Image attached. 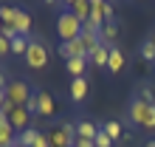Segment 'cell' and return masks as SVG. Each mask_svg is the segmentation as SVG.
<instances>
[{
  "label": "cell",
  "instance_id": "1",
  "mask_svg": "<svg viewBox=\"0 0 155 147\" xmlns=\"http://www.w3.org/2000/svg\"><path fill=\"white\" fill-rule=\"evenodd\" d=\"M127 116H130V122H133V125L147 127V130H155V105L141 102L138 96L130 102V110H127Z\"/></svg>",
  "mask_w": 155,
  "mask_h": 147
},
{
  "label": "cell",
  "instance_id": "2",
  "mask_svg": "<svg viewBox=\"0 0 155 147\" xmlns=\"http://www.w3.org/2000/svg\"><path fill=\"white\" fill-rule=\"evenodd\" d=\"M57 37L62 43H71V40H79L82 37V20L74 12H62L57 17Z\"/></svg>",
  "mask_w": 155,
  "mask_h": 147
},
{
  "label": "cell",
  "instance_id": "3",
  "mask_svg": "<svg viewBox=\"0 0 155 147\" xmlns=\"http://www.w3.org/2000/svg\"><path fill=\"white\" fill-rule=\"evenodd\" d=\"M48 139H51V147H74V142H76V125L74 122H62L57 130L48 133Z\"/></svg>",
  "mask_w": 155,
  "mask_h": 147
},
{
  "label": "cell",
  "instance_id": "4",
  "mask_svg": "<svg viewBox=\"0 0 155 147\" xmlns=\"http://www.w3.org/2000/svg\"><path fill=\"white\" fill-rule=\"evenodd\" d=\"M25 65H28L31 71H42L45 65H48V48H45L42 43L31 40L28 51H25Z\"/></svg>",
  "mask_w": 155,
  "mask_h": 147
},
{
  "label": "cell",
  "instance_id": "5",
  "mask_svg": "<svg viewBox=\"0 0 155 147\" xmlns=\"http://www.w3.org/2000/svg\"><path fill=\"white\" fill-rule=\"evenodd\" d=\"M31 94H34V91L28 88V82H23V79H14L12 85L6 88V96L12 99L17 108H25V102L31 99Z\"/></svg>",
  "mask_w": 155,
  "mask_h": 147
},
{
  "label": "cell",
  "instance_id": "6",
  "mask_svg": "<svg viewBox=\"0 0 155 147\" xmlns=\"http://www.w3.org/2000/svg\"><path fill=\"white\" fill-rule=\"evenodd\" d=\"M59 54L68 60H90V51L85 48V43H82V37L79 40H71V43H59Z\"/></svg>",
  "mask_w": 155,
  "mask_h": 147
},
{
  "label": "cell",
  "instance_id": "7",
  "mask_svg": "<svg viewBox=\"0 0 155 147\" xmlns=\"http://www.w3.org/2000/svg\"><path fill=\"white\" fill-rule=\"evenodd\" d=\"M31 119H34V116H31L25 108H14L12 116H8V122H12V127H14L17 133H23V130H28V127H31Z\"/></svg>",
  "mask_w": 155,
  "mask_h": 147
},
{
  "label": "cell",
  "instance_id": "8",
  "mask_svg": "<svg viewBox=\"0 0 155 147\" xmlns=\"http://www.w3.org/2000/svg\"><path fill=\"white\" fill-rule=\"evenodd\" d=\"M37 116H42V119L54 116V96L48 91H37Z\"/></svg>",
  "mask_w": 155,
  "mask_h": 147
},
{
  "label": "cell",
  "instance_id": "9",
  "mask_svg": "<svg viewBox=\"0 0 155 147\" xmlns=\"http://www.w3.org/2000/svg\"><path fill=\"white\" fill-rule=\"evenodd\" d=\"M87 79L85 77H79V79H71V99L74 102H85L87 99Z\"/></svg>",
  "mask_w": 155,
  "mask_h": 147
},
{
  "label": "cell",
  "instance_id": "10",
  "mask_svg": "<svg viewBox=\"0 0 155 147\" xmlns=\"http://www.w3.org/2000/svg\"><path fill=\"white\" fill-rule=\"evenodd\" d=\"M68 12H74L82 23L90 20V0H71L68 3Z\"/></svg>",
  "mask_w": 155,
  "mask_h": 147
},
{
  "label": "cell",
  "instance_id": "11",
  "mask_svg": "<svg viewBox=\"0 0 155 147\" xmlns=\"http://www.w3.org/2000/svg\"><path fill=\"white\" fill-rule=\"evenodd\" d=\"M107 60H110V45H96L93 51H90V62L93 65H99V68H107Z\"/></svg>",
  "mask_w": 155,
  "mask_h": 147
},
{
  "label": "cell",
  "instance_id": "12",
  "mask_svg": "<svg viewBox=\"0 0 155 147\" xmlns=\"http://www.w3.org/2000/svg\"><path fill=\"white\" fill-rule=\"evenodd\" d=\"M96 133H99V125L87 122V119H82V122L76 125V139H87V142H93V139H96Z\"/></svg>",
  "mask_w": 155,
  "mask_h": 147
},
{
  "label": "cell",
  "instance_id": "13",
  "mask_svg": "<svg viewBox=\"0 0 155 147\" xmlns=\"http://www.w3.org/2000/svg\"><path fill=\"white\" fill-rule=\"evenodd\" d=\"M90 23L99 29L104 26V0H90Z\"/></svg>",
  "mask_w": 155,
  "mask_h": 147
},
{
  "label": "cell",
  "instance_id": "14",
  "mask_svg": "<svg viewBox=\"0 0 155 147\" xmlns=\"http://www.w3.org/2000/svg\"><path fill=\"white\" fill-rule=\"evenodd\" d=\"M121 68H124V51L113 45V48H110V60H107V71H110V74H118Z\"/></svg>",
  "mask_w": 155,
  "mask_h": 147
},
{
  "label": "cell",
  "instance_id": "15",
  "mask_svg": "<svg viewBox=\"0 0 155 147\" xmlns=\"http://www.w3.org/2000/svg\"><path fill=\"white\" fill-rule=\"evenodd\" d=\"M116 37H118V23H116V20H107V23L102 26V43H104V45H110V48H113Z\"/></svg>",
  "mask_w": 155,
  "mask_h": 147
},
{
  "label": "cell",
  "instance_id": "16",
  "mask_svg": "<svg viewBox=\"0 0 155 147\" xmlns=\"http://www.w3.org/2000/svg\"><path fill=\"white\" fill-rule=\"evenodd\" d=\"M14 29H17V34H20V37H28V31H31V14L20 9V14H17V23H14Z\"/></svg>",
  "mask_w": 155,
  "mask_h": 147
},
{
  "label": "cell",
  "instance_id": "17",
  "mask_svg": "<svg viewBox=\"0 0 155 147\" xmlns=\"http://www.w3.org/2000/svg\"><path fill=\"white\" fill-rule=\"evenodd\" d=\"M28 45H31V37H14L12 40V57H25Z\"/></svg>",
  "mask_w": 155,
  "mask_h": 147
},
{
  "label": "cell",
  "instance_id": "18",
  "mask_svg": "<svg viewBox=\"0 0 155 147\" xmlns=\"http://www.w3.org/2000/svg\"><path fill=\"white\" fill-rule=\"evenodd\" d=\"M17 14H20L17 6H0V23H3V26H14L17 23Z\"/></svg>",
  "mask_w": 155,
  "mask_h": 147
},
{
  "label": "cell",
  "instance_id": "19",
  "mask_svg": "<svg viewBox=\"0 0 155 147\" xmlns=\"http://www.w3.org/2000/svg\"><path fill=\"white\" fill-rule=\"evenodd\" d=\"M37 133H40V130H34V127H28V130H23V133H17L14 147H34V139H37Z\"/></svg>",
  "mask_w": 155,
  "mask_h": 147
},
{
  "label": "cell",
  "instance_id": "20",
  "mask_svg": "<svg viewBox=\"0 0 155 147\" xmlns=\"http://www.w3.org/2000/svg\"><path fill=\"white\" fill-rule=\"evenodd\" d=\"M87 62H90V60H68V62H65V68H68V74H74V79H79L82 74H85Z\"/></svg>",
  "mask_w": 155,
  "mask_h": 147
},
{
  "label": "cell",
  "instance_id": "21",
  "mask_svg": "<svg viewBox=\"0 0 155 147\" xmlns=\"http://www.w3.org/2000/svg\"><path fill=\"white\" fill-rule=\"evenodd\" d=\"M102 130H104L107 136H110L113 142H118V139H121V125H118L116 119H107V122L102 125Z\"/></svg>",
  "mask_w": 155,
  "mask_h": 147
},
{
  "label": "cell",
  "instance_id": "22",
  "mask_svg": "<svg viewBox=\"0 0 155 147\" xmlns=\"http://www.w3.org/2000/svg\"><path fill=\"white\" fill-rule=\"evenodd\" d=\"M138 99H141V102H147V105H155V88L152 85H141L138 88Z\"/></svg>",
  "mask_w": 155,
  "mask_h": 147
},
{
  "label": "cell",
  "instance_id": "23",
  "mask_svg": "<svg viewBox=\"0 0 155 147\" xmlns=\"http://www.w3.org/2000/svg\"><path fill=\"white\" fill-rule=\"evenodd\" d=\"M141 60L155 62V45H152V40H144L141 43Z\"/></svg>",
  "mask_w": 155,
  "mask_h": 147
},
{
  "label": "cell",
  "instance_id": "24",
  "mask_svg": "<svg viewBox=\"0 0 155 147\" xmlns=\"http://www.w3.org/2000/svg\"><path fill=\"white\" fill-rule=\"evenodd\" d=\"M93 144H96V147H113V139H110V136H107V133L102 130V127H99V133H96Z\"/></svg>",
  "mask_w": 155,
  "mask_h": 147
},
{
  "label": "cell",
  "instance_id": "25",
  "mask_svg": "<svg viewBox=\"0 0 155 147\" xmlns=\"http://www.w3.org/2000/svg\"><path fill=\"white\" fill-rule=\"evenodd\" d=\"M8 54H12V40H6L0 34V57H8Z\"/></svg>",
  "mask_w": 155,
  "mask_h": 147
},
{
  "label": "cell",
  "instance_id": "26",
  "mask_svg": "<svg viewBox=\"0 0 155 147\" xmlns=\"http://www.w3.org/2000/svg\"><path fill=\"white\" fill-rule=\"evenodd\" d=\"M14 108H17V105L6 96V99H3V105H0V113H3V116H12V110H14Z\"/></svg>",
  "mask_w": 155,
  "mask_h": 147
},
{
  "label": "cell",
  "instance_id": "27",
  "mask_svg": "<svg viewBox=\"0 0 155 147\" xmlns=\"http://www.w3.org/2000/svg\"><path fill=\"white\" fill-rule=\"evenodd\" d=\"M0 34H3L6 40H14V37H20V34H17V29H14V26H3V31H0Z\"/></svg>",
  "mask_w": 155,
  "mask_h": 147
},
{
  "label": "cell",
  "instance_id": "28",
  "mask_svg": "<svg viewBox=\"0 0 155 147\" xmlns=\"http://www.w3.org/2000/svg\"><path fill=\"white\" fill-rule=\"evenodd\" d=\"M8 85H12V82H8V79H6V71H0V91H6Z\"/></svg>",
  "mask_w": 155,
  "mask_h": 147
},
{
  "label": "cell",
  "instance_id": "29",
  "mask_svg": "<svg viewBox=\"0 0 155 147\" xmlns=\"http://www.w3.org/2000/svg\"><path fill=\"white\" fill-rule=\"evenodd\" d=\"M74 147H96V144H93V142H87V139H76Z\"/></svg>",
  "mask_w": 155,
  "mask_h": 147
},
{
  "label": "cell",
  "instance_id": "30",
  "mask_svg": "<svg viewBox=\"0 0 155 147\" xmlns=\"http://www.w3.org/2000/svg\"><path fill=\"white\" fill-rule=\"evenodd\" d=\"M8 125H12V122H8V116L0 113V130H3V127H8Z\"/></svg>",
  "mask_w": 155,
  "mask_h": 147
},
{
  "label": "cell",
  "instance_id": "31",
  "mask_svg": "<svg viewBox=\"0 0 155 147\" xmlns=\"http://www.w3.org/2000/svg\"><path fill=\"white\" fill-rule=\"evenodd\" d=\"M3 99H6V91H0V105H3Z\"/></svg>",
  "mask_w": 155,
  "mask_h": 147
},
{
  "label": "cell",
  "instance_id": "32",
  "mask_svg": "<svg viewBox=\"0 0 155 147\" xmlns=\"http://www.w3.org/2000/svg\"><path fill=\"white\" fill-rule=\"evenodd\" d=\"M144 147H155V142H147V144H144Z\"/></svg>",
  "mask_w": 155,
  "mask_h": 147
},
{
  "label": "cell",
  "instance_id": "33",
  "mask_svg": "<svg viewBox=\"0 0 155 147\" xmlns=\"http://www.w3.org/2000/svg\"><path fill=\"white\" fill-rule=\"evenodd\" d=\"M150 40H152V45H155V31H152V37H150Z\"/></svg>",
  "mask_w": 155,
  "mask_h": 147
},
{
  "label": "cell",
  "instance_id": "34",
  "mask_svg": "<svg viewBox=\"0 0 155 147\" xmlns=\"http://www.w3.org/2000/svg\"><path fill=\"white\" fill-rule=\"evenodd\" d=\"M0 31H3V23H0Z\"/></svg>",
  "mask_w": 155,
  "mask_h": 147
}]
</instances>
